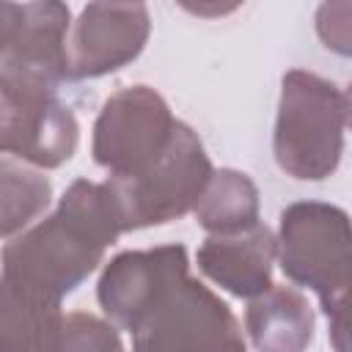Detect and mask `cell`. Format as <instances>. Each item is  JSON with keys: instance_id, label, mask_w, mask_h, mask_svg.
<instances>
[{"instance_id": "obj_1", "label": "cell", "mask_w": 352, "mask_h": 352, "mask_svg": "<svg viewBox=\"0 0 352 352\" xmlns=\"http://www.w3.org/2000/svg\"><path fill=\"white\" fill-rule=\"evenodd\" d=\"M124 231L107 182L77 179L58 209L3 248V280L52 300L74 292Z\"/></svg>"}, {"instance_id": "obj_2", "label": "cell", "mask_w": 352, "mask_h": 352, "mask_svg": "<svg viewBox=\"0 0 352 352\" xmlns=\"http://www.w3.org/2000/svg\"><path fill=\"white\" fill-rule=\"evenodd\" d=\"M344 94L324 77L292 69L280 80L272 151L283 173L302 182L327 179L344 151Z\"/></svg>"}, {"instance_id": "obj_3", "label": "cell", "mask_w": 352, "mask_h": 352, "mask_svg": "<svg viewBox=\"0 0 352 352\" xmlns=\"http://www.w3.org/2000/svg\"><path fill=\"white\" fill-rule=\"evenodd\" d=\"M212 173L204 143L179 121L168 151L151 168L138 176H110L107 187L116 198L124 231H132L184 217L195 209Z\"/></svg>"}, {"instance_id": "obj_4", "label": "cell", "mask_w": 352, "mask_h": 352, "mask_svg": "<svg viewBox=\"0 0 352 352\" xmlns=\"http://www.w3.org/2000/svg\"><path fill=\"white\" fill-rule=\"evenodd\" d=\"M132 352H248V346L231 308L187 270L132 330Z\"/></svg>"}, {"instance_id": "obj_5", "label": "cell", "mask_w": 352, "mask_h": 352, "mask_svg": "<svg viewBox=\"0 0 352 352\" xmlns=\"http://www.w3.org/2000/svg\"><path fill=\"white\" fill-rule=\"evenodd\" d=\"M280 270L297 286L316 292L327 308L352 280V220L322 201H300L283 209L278 234Z\"/></svg>"}, {"instance_id": "obj_6", "label": "cell", "mask_w": 352, "mask_h": 352, "mask_svg": "<svg viewBox=\"0 0 352 352\" xmlns=\"http://www.w3.org/2000/svg\"><path fill=\"white\" fill-rule=\"evenodd\" d=\"M0 140L3 151L38 168H58L72 160L80 126L58 99V85L19 72L0 74Z\"/></svg>"}, {"instance_id": "obj_7", "label": "cell", "mask_w": 352, "mask_h": 352, "mask_svg": "<svg viewBox=\"0 0 352 352\" xmlns=\"http://www.w3.org/2000/svg\"><path fill=\"white\" fill-rule=\"evenodd\" d=\"M176 124L168 102L154 88H121L96 116L94 160L110 176H138L168 151Z\"/></svg>"}, {"instance_id": "obj_8", "label": "cell", "mask_w": 352, "mask_h": 352, "mask_svg": "<svg viewBox=\"0 0 352 352\" xmlns=\"http://www.w3.org/2000/svg\"><path fill=\"white\" fill-rule=\"evenodd\" d=\"M151 22L140 3H91L74 22L66 55L69 77H102L135 60Z\"/></svg>"}, {"instance_id": "obj_9", "label": "cell", "mask_w": 352, "mask_h": 352, "mask_svg": "<svg viewBox=\"0 0 352 352\" xmlns=\"http://www.w3.org/2000/svg\"><path fill=\"white\" fill-rule=\"evenodd\" d=\"M0 16L3 72L44 77L55 85L69 77V8L63 3H3Z\"/></svg>"}, {"instance_id": "obj_10", "label": "cell", "mask_w": 352, "mask_h": 352, "mask_svg": "<svg viewBox=\"0 0 352 352\" xmlns=\"http://www.w3.org/2000/svg\"><path fill=\"white\" fill-rule=\"evenodd\" d=\"M184 245H160L148 250H124L104 267L96 297L107 319L124 330H135L157 297L173 278L187 272Z\"/></svg>"}, {"instance_id": "obj_11", "label": "cell", "mask_w": 352, "mask_h": 352, "mask_svg": "<svg viewBox=\"0 0 352 352\" xmlns=\"http://www.w3.org/2000/svg\"><path fill=\"white\" fill-rule=\"evenodd\" d=\"M278 239L267 226H253L236 234H214L198 248L201 272L226 292L253 300L272 289V261Z\"/></svg>"}, {"instance_id": "obj_12", "label": "cell", "mask_w": 352, "mask_h": 352, "mask_svg": "<svg viewBox=\"0 0 352 352\" xmlns=\"http://www.w3.org/2000/svg\"><path fill=\"white\" fill-rule=\"evenodd\" d=\"M245 330L256 352H305L314 338V311L297 289L272 286L250 300Z\"/></svg>"}, {"instance_id": "obj_13", "label": "cell", "mask_w": 352, "mask_h": 352, "mask_svg": "<svg viewBox=\"0 0 352 352\" xmlns=\"http://www.w3.org/2000/svg\"><path fill=\"white\" fill-rule=\"evenodd\" d=\"M63 316L60 300L3 280L0 352H55Z\"/></svg>"}, {"instance_id": "obj_14", "label": "cell", "mask_w": 352, "mask_h": 352, "mask_svg": "<svg viewBox=\"0 0 352 352\" xmlns=\"http://www.w3.org/2000/svg\"><path fill=\"white\" fill-rule=\"evenodd\" d=\"M192 212L198 217V226L209 231V236L236 234L258 226V190L248 173L220 168L212 173Z\"/></svg>"}, {"instance_id": "obj_15", "label": "cell", "mask_w": 352, "mask_h": 352, "mask_svg": "<svg viewBox=\"0 0 352 352\" xmlns=\"http://www.w3.org/2000/svg\"><path fill=\"white\" fill-rule=\"evenodd\" d=\"M0 173H3V236L8 239L14 231L25 228L36 214L47 209L52 198V187L41 173L14 165L8 157L3 160Z\"/></svg>"}, {"instance_id": "obj_16", "label": "cell", "mask_w": 352, "mask_h": 352, "mask_svg": "<svg viewBox=\"0 0 352 352\" xmlns=\"http://www.w3.org/2000/svg\"><path fill=\"white\" fill-rule=\"evenodd\" d=\"M55 352H124V346L110 322L85 311H74L63 316Z\"/></svg>"}, {"instance_id": "obj_17", "label": "cell", "mask_w": 352, "mask_h": 352, "mask_svg": "<svg viewBox=\"0 0 352 352\" xmlns=\"http://www.w3.org/2000/svg\"><path fill=\"white\" fill-rule=\"evenodd\" d=\"M316 33L327 50L352 58V3H324L316 11Z\"/></svg>"}, {"instance_id": "obj_18", "label": "cell", "mask_w": 352, "mask_h": 352, "mask_svg": "<svg viewBox=\"0 0 352 352\" xmlns=\"http://www.w3.org/2000/svg\"><path fill=\"white\" fill-rule=\"evenodd\" d=\"M330 319V341L336 352H352V280L346 289L324 308Z\"/></svg>"}, {"instance_id": "obj_19", "label": "cell", "mask_w": 352, "mask_h": 352, "mask_svg": "<svg viewBox=\"0 0 352 352\" xmlns=\"http://www.w3.org/2000/svg\"><path fill=\"white\" fill-rule=\"evenodd\" d=\"M344 110H346V124H349V129H352V80H349L346 94H344Z\"/></svg>"}]
</instances>
